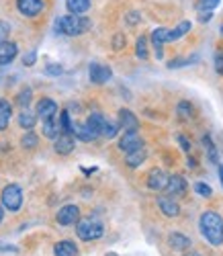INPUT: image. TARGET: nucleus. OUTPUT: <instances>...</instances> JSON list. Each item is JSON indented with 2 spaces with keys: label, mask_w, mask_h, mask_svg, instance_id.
Segmentation results:
<instances>
[{
  "label": "nucleus",
  "mask_w": 223,
  "mask_h": 256,
  "mask_svg": "<svg viewBox=\"0 0 223 256\" xmlns=\"http://www.w3.org/2000/svg\"><path fill=\"white\" fill-rule=\"evenodd\" d=\"M219 2H221V0H198V2H196V8H198L200 12H211L213 8L219 6Z\"/></svg>",
  "instance_id": "c85d7f7f"
},
{
  "label": "nucleus",
  "mask_w": 223,
  "mask_h": 256,
  "mask_svg": "<svg viewBox=\"0 0 223 256\" xmlns=\"http://www.w3.org/2000/svg\"><path fill=\"white\" fill-rule=\"evenodd\" d=\"M92 0H66V6L72 14H84L88 8H90Z\"/></svg>",
  "instance_id": "5701e85b"
},
{
  "label": "nucleus",
  "mask_w": 223,
  "mask_h": 256,
  "mask_svg": "<svg viewBox=\"0 0 223 256\" xmlns=\"http://www.w3.org/2000/svg\"><path fill=\"white\" fill-rule=\"evenodd\" d=\"M2 205L8 211H18L23 205V188L18 184H8L2 188Z\"/></svg>",
  "instance_id": "39448f33"
},
{
  "label": "nucleus",
  "mask_w": 223,
  "mask_h": 256,
  "mask_svg": "<svg viewBox=\"0 0 223 256\" xmlns=\"http://www.w3.org/2000/svg\"><path fill=\"white\" fill-rule=\"evenodd\" d=\"M168 244H170V248H172V250H176V252H182V250H186V248L190 246V240H188L186 236H182V234L174 232V234H170Z\"/></svg>",
  "instance_id": "412c9836"
},
{
  "label": "nucleus",
  "mask_w": 223,
  "mask_h": 256,
  "mask_svg": "<svg viewBox=\"0 0 223 256\" xmlns=\"http://www.w3.org/2000/svg\"><path fill=\"white\" fill-rule=\"evenodd\" d=\"M188 256H198V254H188Z\"/></svg>",
  "instance_id": "a18cd8bd"
},
{
  "label": "nucleus",
  "mask_w": 223,
  "mask_h": 256,
  "mask_svg": "<svg viewBox=\"0 0 223 256\" xmlns=\"http://www.w3.org/2000/svg\"><path fill=\"white\" fill-rule=\"evenodd\" d=\"M188 31H190V20H182V23H178L172 31H168V41L180 39V37H184Z\"/></svg>",
  "instance_id": "b1692460"
},
{
  "label": "nucleus",
  "mask_w": 223,
  "mask_h": 256,
  "mask_svg": "<svg viewBox=\"0 0 223 256\" xmlns=\"http://www.w3.org/2000/svg\"><path fill=\"white\" fill-rule=\"evenodd\" d=\"M158 207L166 218H178L180 216V205H178L170 195L168 197H158Z\"/></svg>",
  "instance_id": "f8f14e48"
},
{
  "label": "nucleus",
  "mask_w": 223,
  "mask_h": 256,
  "mask_svg": "<svg viewBox=\"0 0 223 256\" xmlns=\"http://www.w3.org/2000/svg\"><path fill=\"white\" fill-rule=\"evenodd\" d=\"M72 119H70V113L68 111H64L60 115V127H62V134H72Z\"/></svg>",
  "instance_id": "bb28decb"
},
{
  "label": "nucleus",
  "mask_w": 223,
  "mask_h": 256,
  "mask_svg": "<svg viewBox=\"0 0 223 256\" xmlns=\"http://www.w3.org/2000/svg\"><path fill=\"white\" fill-rule=\"evenodd\" d=\"M58 113V102L54 98H41L37 102V117H41L43 121L54 117Z\"/></svg>",
  "instance_id": "2eb2a0df"
},
{
  "label": "nucleus",
  "mask_w": 223,
  "mask_h": 256,
  "mask_svg": "<svg viewBox=\"0 0 223 256\" xmlns=\"http://www.w3.org/2000/svg\"><path fill=\"white\" fill-rule=\"evenodd\" d=\"M221 31H223V27H221Z\"/></svg>",
  "instance_id": "49530a36"
},
{
  "label": "nucleus",
  "mask_w": 223,
  "mask_h": 256,
  "mask_svg": "<svg viewBox=\"0 0 223 256\" xmlns=\"http://www.w3.org/2000/svg\"><path fill=\"white\" fill-rule=\"evenodd\" d=\"M60 132H62V127H60L58 115H54V117H50V119L43 121V136H46V138L56 140V138L60 136Z\"/></svg>",
  "instance_id": "6ab92c4d"
},
{
  "label": "nucleus",
  "mask_w": 223,
  "mask_h": 256,
  "mask_svg": "<svg viewBox=\"0 0 223 256\" xmlns=\"http://www.w3.org/2000/svg\"><path fill=\"white\" fill-rule=\"evenodd\" d=\"M123 48H125V37H123V33H117V35L113 37V50L119 52V50H123Z\"/></svg>",
  "instance_id": "72a5a7b5"
},
{
  "label": "nucleus",
  "mask_w": 223,
  "mask_h": 256,
  "mask_svg": "<svg viewBox=\"0 0 223 256\" xmlns=\"http://www.w3.org/2000/svg\"><path fill=\"white\" fill-rule=\"evenodd\" d=\"M72 134H74L78 140H82V142H94V140L98 138V134H96L88 123H74V125H72Z\"/></svg>",
  "instance_id": "4468645a"
},
{
  "label": "nucleus",
  "mask_w": 223,
  "mask_h": 256,
  "mask_svg": "<svg viewBox=\"0 0 223 256\" xmlns=\"http://www.w3.org/2000/svg\"><path fill=\"white\" fill-rule=\"evenodd\" d=\"M142 146H144V140L138 132H125L123 138L119 140V150L125 152V154L138 150V148H142Z\"/></svg>",
  "instance_id": "423d86ee"
},
{
  "label": "nucleus",
  "mask_w": 223,
  "mask_h": 256,
  "mask_svg": "<svg viewBox=\"0 0 223 256\" xmlns=\"http://www.w3.org/2000/svg\"><path fill=\"white\" fill-rule=\"evenodd\" d=\"M168 41V29H164V27H160V29H154L152 31V44H154V48H156V58H162L164 56V52H162V46Z\"/></svg>",
  "instance_id": "a211bd4d"
},
{
  "label": "nucleus",
  "mask_w": 223,
  "mask_h": 256,
  "mask_svg": "<svg viewBox=\"0 0 223 256\" xmlns=\"http://www.w3.org/2000/svg\"><path fill=\"white\" fill-rule=\"evenodd\" d=\"M178 115H180V119H190L192 117V106L186 102V100H182V102H178Z\"/></svg>",
  "instance_id": "7c9ffc66"
},
{
  "label": "nucleus",
  "mask_w": 223,
  "mask_h": 256,
  "mask_svg": "<svg viewBox=\"0 0 223 256\" xmlns=\"http://www.w3.org/2000/svg\"><path fill=\"white\" fill-rule=\"evenodd\" d=\"M203 144L207 146V150H209V158H211V162H217V152H215V146L211 144V140H209V138H203Z\"/></svg>",
  "instance_id": "f704fd0d"
},
{
  "label": "nucleus",
  "mask_w": 223,
  "mask_h": 256,
  "mask_svg": "<svg viewBox=\"0 0 223 256\" xmlns=\"http://www.w3.org/2000/svg\"><path fill=\"white\" fill-rule=\"evenodd\" d=\"M198 228H200V234L207 238L209 244H213V246L223 244V220H221L219 213L205 211L198 220Z\"/></svg>",
  "instance_id": "f257e3e1"
},
{
  "label": "nucleus",
  "mask_w": 223,
  "mask_h": 256,
  "mask_svg": "<svg viewBox=\"0 0 223 256\" xmlns=\"http://www.w3.org/2000/svg\"><path fill=\"white\" fill-rule=\"evenodd\" d=\"M18 104L20 106H27L29 102H31V88H25V90H20V94H18Z\"/></svg>",
  "instance_id": "473e14b6"
},
{
  "label": "nucleus",
  "mask_w": 223,
  "mask_h": 256,
  "mask_svg": "<svg viewBox=\"0 0 223 256\" xmlns=\"http://www.w3.org/2000/svg\"><path fill=\"white\" fill-rule=\"evenodd\" d=\"M136 54H138L140 60H148V39H146V37H140V39H138Z\"/></svg>",
  "instance_id": "c756f323"
},
{
  "label": "nucleus",
  "mask_w": 223,
  "mask_h": 256,
  "mask_svg": "<svg viewBox=\"0 0 223 256\" xmlns=\"http://www.w3.org/2000/svg\"><path fill=\"white\" fill-rule=\"evenodd\" d=\"M86 123L92 127V130L98 134V136H102V138H115L117 136V130H119V125L117 123H113V121H108L104 115H100V113H92L90 117L86 119Z\"/></svg>",
  "instance_id": "7ed1b4c3"
},
{
  "label": "nucleus",
  "mask_w": 223,
  "mask_h": 256,
  "mask_svg": "<svg viewBox=\"0 0 223 256\" xmlns=\"http://www.w3.org/2000/svg\"><path fill=\"white\" fill-rule=\"evenodd\" d=\"M54 148H56V152H58L60 156L72 154V152H74V138H72V134H62V136H58Z\"/></svg>",
  "instance_id": "9b49d317"
},
{
  "label": "nucleus",
  "mask_w": 223,
  "mask_h": 256,
  "mask_svg": "<svg viewBox=\"0 0 223 256\" xmlns=\"http://www.w3.org/2000/svg\"><path fill=\"white\" fill-rule=\"evenodd\" d=\"M2 220H4V211H2V205H0V224H2Z\"/></svg>",
  "instance_id": "37998d69"
},
{
  "label": "nucleus",
  "mask_w": 223,
  "mask_h": 256,
  "mask_svg": "<svg viewBox=\"0 0 223 256\" xmlns=\"http://www.w3.org/2000/svg\"><path fill=\"white\" fill-rule=\"evenodd\" d=\"M8 33H10V25L6 20H0V41H6Z\"/></svg>",
  "instance_id": "c9c22d12"
},
{
  "label": "nucleus",
  "mask_w": 223,
  "mask_h": 256,
  "mask_svg": "<svg viewBox=\"0 0 223 256\" xmlns=\"http://www.w3.org/2000/svg\"><path fill=\"white\" fill-rule=\"evenodd\" d=\"M37 136H35V132H27L25 136H23V140H20V146L23 148H27V150H33V148H37Z\"/></svg>",
  "instance_id": "cd10ccee"
},
{
  "label": "nucleus",
  "mask_w": 223,
  "mask_h": 256,
  "mask_svg": "<svg viewBox=\"0 0 223 256\" xmlns=\"http://www.w3.org/2000/svg\"><path fill=\"white\" fill-rule=\"evenodd\" d=\"M166 190L170 197H182L186 193V180L182 176H168Z\"/></svg>",
  "instance_id": "ddd939ff"
},
{
  "label": "nucleus",
  "mask_w": 223,
  "mask_h": 256,
  "mask_svg": "<svg viewBox=\"0 0 223 256\" xmlns=\"http://www.w3.org/2000/svg\"><path fill=\"white\" fill-rule=\"evenodd\" d=\"M194 193L200 195V197H205V199H209L213 195V188L209 184H205V182H196L194 184Z\"/></svg>",
  "instance_id": "2f4dec72"
},
{
  "label": "nucleus",
  "mask_w": 223,
  "mask_h": 256,
  "mask_svg": "<svg viewBox=\"0 0 223 256\" xmlns=\"http://www.w3.org/2000/svg\"><path fill=\"white\" fill-rule=\"evenodd\" d=\"M146 158H148V150L142 146V148H138V150L129 152L125 162H127V166H129V168H138L140 164H144V162H146Z\"/></svg>",
  "instance_id": "aec40b11"
},
{
  "label": "nucleus",
  "mask_w": 223,
  "mask_h": 256,
  "mask_svg": "<svg viewBox=\"0 0 223 256\" xmlns=\"http://www.w3.org/2000/svg\"><path fill=\"white\" fill-rule=\"evenodd\" d=\"M178 144H180V148H182L184 152H190V142H186L184 136H178Z\"/></svg>",
  "instance_id": "ea45409f"
},
{
  "label": "nucleus",
  "mask_w": 223,
  "mask_h": 256,
  "mask_svg": "<svg viewBox=\"0 0 223 256\" xmlns=\"http://www.w3.org/2000/svg\"><path fill=\"white\" fill-rule=\"evenodd\" d=\"M10 115H12L10 104H8L6 100H0V132L6 130V125H8V121H10Z\"/></svg>",
  "instance_id": "393cba45"
},
{
  "label": "nucleus",
  "mask_w": 223,
  "mask_h": 256,
  "mask_svg": "<svg viewBox=\"0 0 223 256\" xmlns=\"http://www.w3.org/2000/svg\"><path fill=\"white\" fill-rule=\"evenodd\" d=\"M76 234L78 238L84 240V242H92V240H98L102 234H104V228L100 222L96 220H78V226H76Z\"/></svg>",
  "instance_id": "20e7f679"
},
{
  "label": "nucleus",
  "mask_w": 223,
  "mask_h": 256,
  "mask_svg": "<svg viewBox=\"0 0 223 256\" xmlns=\"http://www.w3.org/2000/svg\"><path fill=\"white\" fill-rule=\"evenodd\" d=\"M88 27H90V20L84 18V16H78V14H66V16H60L56 20V31L60 35H68V37H78L82 35Z\"/></svg>",
  "instance_id": "f03ea898"
},
{
  "label": "nucleus",
  "mask_w": 223,
  "mask_h": 256,
  "mask_svg": "<svg viewBox=\"0 0 223 256\" xmlns=\"http://www.w3.org/2000/svg\"><path fill=\"white\" fill-rule=\"evenodd\" d=\"M140 18H142L140 12H129V14H127V23H129V25H136V23H140Z\"/></svg>",
  "instance_id": "58836bf2"
},
{
  "label": "nucleus",
  "mask_w": 223,
  "mask_h": 256,
  "mask_svg": "<svg viewBox=\"0 0 223 256\" xmlns=\"http://www.w3.org/2000/svg\"><path fill=\"white\" fill-rule=\"evenodd\" d=\"M16 44H12V41H0V66H6V64H10L14 58H16Z\"/></svg>",
  "instance_id": "f3484780"
},
{
  "label": "nucleus",
  "mask_w": 223,
  "mask_h": 256,
  "mask_svg": "<svg viewBox=\"0 0 223 256\" xmlns=\"http://www.w3.org/2000/svg\"><path fill=\"white\" fill-rule=\"evenodd\" d=\"M215 66H217V72L223 74V54H217V58H215Z\"/></svg>",
  "instance_id": "a19ab883"
},
{
  "label": "nucleus",
  "mask_w": 223,
  "mask_h": 256,
  "mask_svg": "<svg viewBox=\"0 0 223 256\" xmlns=\"http://www.w3.org/2000/svg\"><path fill=\"white\" fill-rule=\"evenodd\" d=\"M58 224L60 226H74L78 224L80 220V209L76 205H64L60 211H58Z\"/></svg>",
  "instance_id": "0eeeda50"
},
{
  "label": "nucleus",
  "mask_w": 223,
  "mask_h": 256,
  "mask_svg": "<svg viewBox=\"0 0 223 256\" xmlns=\"http://www.w3.org/2000/svg\"><path fill=\"white\" fill-rule=\"evenodd\" d=\"M211 12H200V23H209V20H211Z\"/></svg>",
  "instance_id": "79ce46f5"
},
{
  "label": "nucleus",
  "mask_w": 223,
  "mask_h": 256,
  "mask_svg": "<svg viewBox=\"0 0 223 256\" xmlns=\"http://www.w3.org/2000/svg\"><path fill=\"white\" fill-rule=\"evenodd\" d=\"M43 6H46V4H43V0H16L18 12L23 16H29V18L37 16L43 10Z\"/></svg>",
  "instance_id": "6e6552de"
},
{
  "label": "nucleus",
  "mask_w": 223,
  "mask_h": 256,
  "mask_svg": "<svg viewBox=\"0 0 223 256\" xmlns=\"http://www.w3.org/2000/svg\"><path fill=\"white\" fill-rule=\"evenodd\" d=\"M54 252L56 256H78V248L74 246V242L70 240H62L54 246Z\"/></svg>",
  "instance_id": "4be33fe9"
},
{
  "label": "nucleus",
  "mask_w": 223,
  "mask_h": 256,
  "mask_svg": "<svg viewBox=\"0 0 223 256\" xmlns=\"http://www.w3.org/2000/svg\"><path fill=\"white\" fill-rule=\"evenodd\" d=\"M119 127H123L125 132H138V127H140V121L138 117L133 115L129 109H121L119 111Z\"/></svg>",
  "instance_id": "dca6fc26"
},
{
  "label": "nucleus",
  "mask_w": 223,
  "mask_h": 256,
  "mask_svg": "<svg viewBox=\"0 0 223 256\" xmlns=\"http://www.w3.org/2000/svg\"><path fill=\"white\" fill-rule=\"evenodd\" d=\"M88 76H90V82H94V84H104V82L110 80L113 72H110V68L104 66V64H90Z\"/></svg>",
  "instance_id": "1a4fd4ad"
},
{
  "label": "nucleus",
  "mask_w": 223,
  "mask_h": 256,
  "mask_svg": "<svg viewBox=\"0 0 223 256\" xmlns=\"http://www.w3.org/2000/svg\"><path fill=\"white\" fill-rule=\"evenodd\" d=\"M35 60H37V54H35V52H29V54L23 58V64H25V66H33Z\"/></svg>",
  "instance_id": "4c0bfd02"
},
{
  "label": "nucleus",
  "mask_w": 223,
  "mask_h": 256,
  "mask_svg": "<svg viewBox=\"0 0 223 256\" xmlns=\"http://www.w3.org/2000/svg\"><path fill=\"white\" fill-rule=\"evenodd\" d=\"M64 72V68L60 66V64H50V66L46 68V74H50V76H60Z\"/></svg>",
  "instance_id": "e433bc0d"
},
{
  "label": "nucleus",
  "mask_w": 223,
  "mask_h": 256,
  "mask_svg": "<svg viewBox=\"0 0 223 256\" xmlns=\"http://www.w3.org/2000/svg\"><path fill=\"white\" fill-rule=\"evenodd\" d=\"M35 121H37V115L29 113V111H23L18 115V125L23 127V130H33L35 127Z\"/></svg>",
  "instance_id": "a878e982"
},
{
  "label": "nucleus",
  "mask_w": 223,
  "mask_h": 256,
  "mask_svg": "<svg viewBox=\"0 0 223 256\" xmlns=\"http://www.w3.org/2000/svg\"><path fill=\"white\" fill-rule=\"evenodd\" d=\"M166 182H168V174L164 172L162 168H154L152 172L148 174V186L152 190H162L166 188Z\"/></svg>",
  "instance_id": "9d476101"
},
{
  "label": "nucleus",
  "mask_w": 223,
  "mask_h": 256,
  "mask_svg": "<svg viewBox=\"0 0 223 256\" xmlns=\"http://www.w3.org/2000/svg\"><path fill=\"white\" fill-rule=\"evenodd\" d=\"M219 178H221V182H223V166H219Z\"/></svg>",
  "instance_id": "c03bdc74"
}]
</instances>
